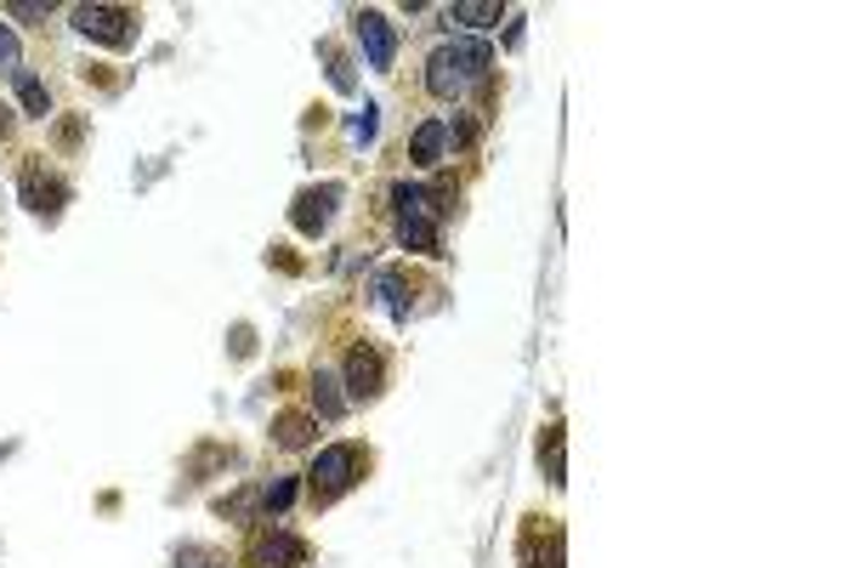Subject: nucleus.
I'll list each match as a JSON object with an SVG mask.
<instances>
[{"instance_id": "1", "label": "nucleus", "mask_w": 851, "mask_h": 568, "mask_svg": "<svg viewBox=\"0 0 851 568\" xmlns=\"http://www.w3.org/2000/svg\"><path fill=\"white\" fill-rule=\"evenodd\" d=\"M494 69V52L483 40H460V45H437V52L426 58V91L432 98H443V103H455L460 91L472 85V80H483Z\"/></svg>"}, {"instance_id": "2", "label": "nucleus", "mask_w": 851, "mask_h": 568, "mask_svg": "<svg viewBox=\"0 0 851 568\" xmlns=\"http://www.w3.org/2000/svg\"><path fill=\"white\" fill-rule=\"evenodd\" d=\"M358 471H364V449H358V444H330V449L313 460V471H307V484H313V500L324 506V500L346 495V489L358 484Z\"/></svg>"}, {"instance_id": "3", "label": "nucleus", "mask_w": 851, "mask_h": 568, "mask_svg": "<svg viewBox=\"0 0 851 568\" xmlns=\"http://www.w3.org/2000/svg\"><path fill=\"white\" fill-rule=\"evenodd\" d=\"M69 18H74V29L85 40L114 45V52H125V45L136 40V12H125V7H74Z\"/></svg>"}, {"instance_id": "4", "label": "nucleus", "mask_w": 851, "mask_h": 568, "mask_svg": "<svg viewBox=\"0 0 851 568\" xmlns=\"http://www.w3.org/2000/svg\"><path fill=\"white\" fill-rule=\"evenodd\" d=\"M307 562V540L290 529H262L250 540V568H302Z\"/></svg>"}, {"instance_id": "5", "label": "nucleus", "mask_w": 851, "mask_h": 568, "mask_svg": "<svg viewBox=\"0 0 851 568\" xmlns=\"http://www.w3.org/2000/svg\"><path fill=\"white\" fill-rule=\"evenodd\" d=\"M63 200H69V182L52 176L40 160H29V165H23V205H29L34 216H58Z\"/></svg>"}, {"instance_id": "6", "label": "nucleus", "mask_w": 851, "mask_h": 568, "mask_svg": "<svg viewBox=\"0 0 851 568\" xmlns=\"http://www.w3.org/2000/svg\"><path fill=\"white\" fill-rule=\"evenodd\" d=\"M381 387H386L381 353L375 347H353V353H346V393H353L358 404H369V398H381Z\"/></svg>"}, {"instance_id": "7", "label": "nucleus", "mask_w": 851, "mask_h": 568, "mask_svg": "<svg viewBox=\"0 0 851 568\" xmlns=\"http://www.w3.org/2000/svg\"><path fill=\"white\" fill-rule=\"evenodd\" d=\"M335 200H341V187H335V182H324V187H307V194L290 205V222H295V233H307V240H313V233H324V227H330V211H335Z\"/></svg>"}, {"instance_id": "8", "label": "nucleus", "mask_w": 851, "mask_h": 568, "mask_svg": "<svg viewBox=\"0 0 851 568\" xmlns=\"http://www.w3.org/2000/svg\"><path fill=\"white\" fill-rule=\"evenodd\" d=\"M358 45H364L369 69H392V58H397V29L386 23V12H358Z\"/></svg>"}, {"instance_id": "9", "label": "nucleus", "mask_w": 851, "mask_h": 568, "mask_svg": "<svg viewBox=\"0 0 851 568\" xmlns=\"http://www.w3.org/2000/svg\"><path fill=\"white\" fill-rule=\"evenodd\" d=\"M397 216H443L448 211V187H421V182H397L392 187Z\"/></svg>"}, {"instance_id": "10", "label": "nucleus", "mask_w": 851, "mask_h": 568, "mask_svg": "<svg viewBox=\"0 0 851 568\" xmlns=\"http://www.w3.org/2000/svg\"><path fill=\"white\" fill-rule=\"evenodd\" d=\"M397 245L404 251H421V256H437V222L432 216H397Z\"/></svg>"}, {"instance_id": "11", "label": "nucleus", "mask_w": 851, "mask_h": 568, "mask_svg": "<svg viewBox=\"0 0 851 568\" xmlns=\"http://www.w3.org/2000/svg\"><path fill=\"white\" fill-rule=\"evenodd\" d=\"M523 568H563V535L550 529V540L539 546V517H534V529L523 535Z\"/></svg>"}, {"instance_id": "12", "label": "nucleus", "mask_w": 851, "mask_h": 568, "mask_svg": "<svg viewBox=\"0 0 851 568\" xmlns=\"http://www.w3.org/2000/svg\"><path fill=\"white\" fill-rule=\"evenodd\" d=\"M443 142H448V136H443V120H426V125L415 131V142H409V160H415L421 171H432V165L443 160Z\"/></svg>"}, {"instance_id": "13", "label": "nucleus", "mask_w": 851, "mask_h": 568, "mask_svg": "<svg viewBox=\"0 0 851 568\" xmlns=\"http://www.w3.org/2000/svg\"><path fill=\"white\" fill-rule=\"evenodd\" d=\"M539 460H545V478H550V484H568V444H563V426H545Z\"/></svg>"}, {"instance_id": "14", "label": "nucleus", "mask_w": 851, "mask_h": 568, "mask_svg": "<svg viewBox=\"0 0 851 568\" xmlns=\"http://www.w3.org/2000/svg\"><path fill=\"white\" fill-rule=\"evenodd\" d=\"M448 23H466V29H494V23H499V7H494V0H455V7H448Z\"/></svg>"}, {"instance_id": "15", "label": "nucleus", "mask_w": 851, "mask_h": 568, "mask_svg": "<svg viewBox=\"0 0 851 568\" xmlns=\"http://www.w3.org/2000/svg\"><path fill=\"white\" fill-rule=\"evenodd\" d=\"M375 296L386 302V313H392L397 324H404V318H409V296H404V273H397V267H386V273L375 278Z\"/></svg>"}, {"instance_id": "16", "label": "nucleus", "mask_w": 851, "mask_h": 568, "mask_svg": "<svg viewBox=\"0 0 851 568\" xmlns=\"http://www.w3.org/2000/svg\"><path fill=\"white\" fill-rule=\"evenodd\" d=\"M12 85H18V103L34 114V120H45L52 114V98H45V85H40V74H29V69H18L12 74Z\"/></svg>"}, {"instance_id": "17", "label": "nucleus", "mask_w": 851, "mask_h": 568, "mask_svg": "<svg viewBox=\"0 0 851 568\" xmlns=\"http://www.w3.org/2000/svg\"><path fill=\"white\" fill-rule=\"evenodd\" d=\"M313 404H318V415L324 420H335L341 409H346V398H341V382L330 369H313Z\"/></svg>"}, {"instance_id": "18", "label": "nucleus", "mask_w": 851, "mask_h": 568, "mask_svg": "<svg viewBox=\"0 0 851 568\" xmlns=\"http://www.w3.org/2000/svg\"><path fill=\"white\" fill-rule=\"evenodd\" d=\"M273 438H278L284 449H307V444H313V420H307V415H278V420H273Z\"/></svg>"}, {"instance_id": "19", "label": "nucleus", "mask_w": 851, "mask_h": 568, "mask_svg": "<svg viewBox=\"0 0 851 568\" xmlns=\"http://www.w3.org/2000/svg\"><path fill=\"white\" fill-rule=\"evenodd\" d=\"M318 52H324V63H330V85H335V91H353V85H358V80H353V69H346V58L335 52L330 40L318 45Z\"/></svg>"}, {"instance_id": "20", "label": "nucleus", "mask_w": 851, "mask_h": 568, "mask_svg": "<svg viewBox=\"0 0 851 568\" xmlns=\"http://www.w3.org/2000/svg\"><path fill=\"white\" fill-rule=\"evenodd\" d=\"M290 500H295V478H278V484H267V489H262V511H267V517H278Z\"/></svg>"}, {"instance_id": "21", "label": "nucleus", "mask_w": 851, "mask_h": 568, "mask_svg": "<svg viewBox=\"0 0 851 568\" xmlns=\"http://www.w3.org/2000/svg\"><path fill=\"white\" fill-rule=\"evenodd\" d=\"M0 74H18V34L0 23Z\"/></svg>"}, {"instance_id": "22", "label": "nucleus", "mask_w": 851, "mask_h": 568, "mask_svg": "<svg viewBox=\"0 0 851 568\" xmlns=\"http://www.w3.org/2000/svg\"><path fill=\"white\" fill-rule=\"evenodd\" d=\"M353 136L358 142H375V103H364V114H353Z\"/></svg>"}, {"instance_id": "23", "label": "nucleus", "mask_w": 851, "mask_h": 568, "mask_svg": "<svg viewBox=\"0 0 851 568\" xmlns=\"http://www.w3.org/2000/svg\"><path fill=\"white\" fill-rule=\"evenodd\" d=\"M12 131V120H7V109H0V136H7Z\"/></svg>"}]
</instances>
